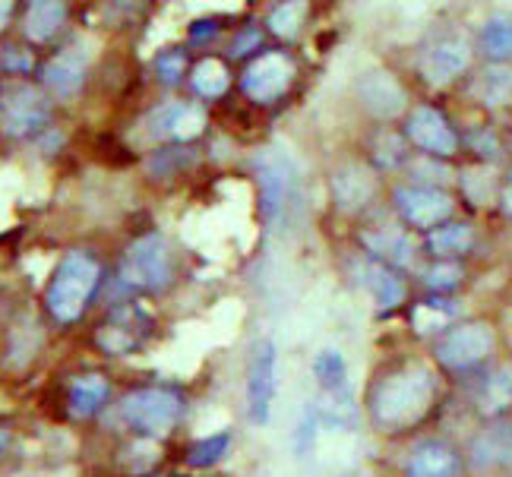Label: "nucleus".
I'll return each instance as SVG.
<instances>
[{"label":"nucleus","instance_id":"f257e3e1","mask_svg":"<svg viewBox=\"0 0 512 477\" xmlns=\"http://www.w3.org/2000/svg\"><path fill=\"white\" fill-rule=\"evenodd\" d=\"M433 392H437V383H433L430 370L424 367L399 370L373 389L370 414L383 430H408L430 411Z\"/></svg>","mask_w":512,"mask_h":477},{"label":"nucleus","instance_id":"f03ea898","mask_svg":"<svg viewBox=\"0 0 512 477\" xmlns=\"http://www.w3.org/2000/svg\"><path fill=\"white\" fill-rule=\"evenodd\" d=\"M98 278H102V266L89 253L83 250L67 253L48 285V310L54 313V320L61 323L80 320V313L86 310L89 297L98 288Z\"/></svg>","mask_w":512,"mask_h":477},{"label":"nucleus","instance_id":"7ed1b4c3","mask_svg":"<svg viewBox=\"0 0 512 477\" xmlns=\"http://www.w3.org/2000/svg\"><path fill=\"white\" fill-rule=\"evenodd\" d=\"M181 395L171 389H136L124 399V421L143 436L162 440L181 417Z\"/></svg>","mask_w":512,"mask_h":477},{"label":"nucleus","instance_id":"20e7f679","mask_svg":"<svg viewBox=\"0 0 512 477\" xmlns=\"http://www.w3.org/2000/svg\"><path fill=\"white\" fill-rule=\"evenodd\" d=\"M121 278L130 288H165L171 282V250L165 237L146 234L130 244L121 260Z\"/></svg>","mask_w":512,"mask_h":477},{"label":"nucleus","instance_id":"39448f33","mask_svg":"<svg viewBox=\"0 0 512 477\" xmlns=\"http://www.w3.org/2000/svg\"><path fill=\"white\" fill-rule=\"evenodd\" d=\"M494 348V332L484 323H465V326H456L449 329L440 345H437V357L440 364L452 367V370H468L481 364L484 357Z\"/></svg>","mask_w":512,"mask_h":477},{"label":"nucleus","instance_id":"423d86ee","mask_svg":"<svg viewBox=\"0 0 512 477\" xmlns=\"http://www.w3.org/2000/svg\"><path fill=\"white\" fill-rule=\"evenodd\" d=\"M48 102L38 95L32 86L16 83L4 92V102H0V127L7 136H26L38 127L48 124Z\"/></svg>","mask_w":512,"mask_h":477},{"label":"nucleus","instance_id":"0eeeda50","mask_svg":"<svg viewBox=\"0 0 512 477\" xmlns=\"http://www.w3.org/2000/svg\"><path fill=\"white\" fill-rule=\"evenodd\" d=\"M275 399V345L266 339L256 345L247 370V414L256 427H266Z\"/></svg>","mask_w":512,"mask_h":477},{"label":"nucleus","instance_id":"6e6552de","mask_svg":"<svg viewBox=\"0 0 512 477\" xmlns=\"http://www.w3.org/2000/svg\"><path fill=\"white\" fill-rule=\"evenodd\" d=\"M468 64H471V45L456 32L433 38L418 57V67H421L424 79L433 86H443L449 79H456L459 73H465Z\"/></svg>","mask_w":512,"mask_h":477},{"label":"nucleus","instance_id":"1a4fd4ad","mask_svg":"<svg viewBox=\"0 0 512 477\" xmlns=\"http://www.w3.org/2000/svg\"><path fill=\"white\" fill-rule=\"evenodd\" d=\"M291 76H294V67L285 54L279 51L260 54L244 73V92L253 102H275V98L288 89Z\"/></svg>","mask_w":512,"mask_h":477},{"label":"nucleus","instance_id":"9d476101","mask_svg":"<svg viewBox=\"0 0 512 477\" xmlns=\"http://www.w3.org/2000/svg\"><path fill=\"white\" fill-rule=\"evenodd\" d=\"M396 206L402 218L415 228H437L452 212V200L437 187H402L396 190Z\"/></svg>","mask_w":512,"mask_h":477},{"label":"nucleus","instance_id":"9b49d317","mask_svg":"<svg viewBox=\"0 0 512 477\" xmlns=\"http://www.w3.org/2000/svg\"><path fill=\"white\" fill-rule=\"evenodd\" d=\"M351 269H354V278H358V285L373 297V304H377L380 313L396 310L405 301L402 278L392 272L383 260H377V256H364V260H358Z\"/></svg>","mask_w":512,"mask_h":477},{"label":"nucleus","instance_id":"f8f14e48","mask_svg":"<svg viewBox=\"0 0 512 477\" xmlns=\"http://www.w3.org/2000/svg\"><path fill=\"white\" fill-rule=\"evenodd\" d=\"M405 133L418 149L437 155V158H446V155H452L459 149V136L452 133L446 117L440 111H433V108H415V111H411Z\"/></svg>","mask_w":512,"mask_h":477},{"label":"nucleus","instance_id":"ddd939ff","mask_svg":"<svg viewBox=\"0 0 512 477\" xmlns=\"http://www.w3.org/2000/svg\"><path fill=\"white\" fill-rule=\"evenodd\" d=\"M149 133L155 139H196L206 127V111L200 105H181V102H168L162 108H155L149 114Z\"/></svg>","mask_w":512,"mask_h":477},{"label":"nucleus","instance_id":"4468645a","mask_svg":"<svg viewBox=\"0 0 512 477\" xmlns=\"http://www.w3.org/2000/svg\"><path fill=\"white\" fill-rule=\"evenodd\" d=\"M358 98H361V105L377 117H396L405 108V89H402L399 79L386 70L361 73Z\"/></svg>","mask_w":512,"mask_h":477},{"label":"nucleus","instance_id":"2eb2a0df","mask_svg":"<svg viewBox=\"0 0 512 477\" xmlns=\"http://www.w3.org/2000/svg\"><path fill=\"white\" fill-rule=\"evenodd\" d=\"M373 196H377V181L373 174L361 165H345L332 174V200L342 212H358L364 209Z\"/></svg>","mask_w":512,"mask_h":477},{"label":"nucleus","instance_id":"dca6fc26","mask_svg":"<svg viewBox=\"0 0 512 477\" xmlns=\"http://www.w3.org/2000/svg\"><path fill=\"white\" fill-rule=\"evenodd\" d=\"M408 477H459V455L440 440H424L411 449Z\"/></svg>","mask_w":512,"mask_h":477},{"label":"nucleus","instance_id":"f3484780","mask_svg":"<svg viewBox=\"0 0 512 477\" xmlns=\"http://www.w3.org/2000/svg\"><path fill=\"white\" fill-rule=\"evenodd\" d=\"M253 168H256L260 190H263V212H266V218H275L282 209V203H285V190H288L285 165L272 152H260V155H256Z\"/></svg>","mask_w":512,"mask_h":477},{"label":"nucleus","instance_id":"a211bd4d","mask_svg":"<svg viewBox=\"0 0 512 477\" xmlns=\"http://www.w3.org/2000/svg\"><path fill=\"white\" fill-rule=\"evenodd\" d=\"M67 19V4L64 0H29L26 10V38L35 45H45L57 35V29Z\"/></svg>","mask_w":512,"mask_h":477},{"label":"nucleus","instance_id":"6ab92c4d","mask_svg":"<svg viewBox=\"0 0 512 477\" xmlns=\"http://www.w3.org/2000/svg\"><path fill=\"white\" fill-rule=\"evenodd\" d=\"M364 247L370 250V256H377V260H383L389 266H411V260H415V244H411L408 234L399 228L367 231Z\"/></svg>","mask_w":512,"mask_h":477},{"label":"nucleus","instance_id":"aec40b11","mask_svg":"<svg viewBox=\"0 0 512 477\" xmlns=\"http://www.w3.org/2000/svg\"><path fill=\"white\" fill-rule=\"evenodd\" d=\"M512 462V427L500 424V427H487L475 446H471V465L475 468H497Z\"/></svg>","mask_w":512,"mask_h":477},{"label":"nucleus","instance_id":"412c9836","mask_svg":"<svg viewBox=\"0 0 512 477\" xmlns=\"http://www.w3.org/2000/svg\"><path fill=\"white\" fill-rule=\"evenodd\" d=\"M478 48L487 61L512 64V13H497L481 26Z\"/></svg>","mask_w":512,"mask_h":477},{"label":"nucleus","instance_id":"4be33fe9","mask_svg":"<svg viewBox=\"0 0 512 477\" xmlns=\"http://www.w3.org/2000/svg\"><path fill=\"white\" fill-rule=\"evenodd\" d=\"M146 329H149V320L140 310H124V313H117V320L111 326H105L102 345L108 351L124 354V351H130V348H136V345L143 342Z\"/></svg>","mask_w":512,"mask_h":477},{"label":"nucleus","instance_id":"5701e85b","mask_svg":"<svg viewBox=\"0 0 512 477\" xmlns=\"http://www.w3.org/2000/svg\"><path fill=\"white\" fill-rule=\"evenodd\" d=\"M83 79H86V64H83V57H76V54H61L45 67V83L61 98L80 92Z\"/></svg>","mask_w":512,"mask_h":477},{"label":"nucleus","instance_id":"b1692460","mask_svg":"<svg viewBox=\"0 0 512 477\" xmlns=\"http://www.w3.org/2000/svg\"><path fill=\"white\" fill-rule=\"evenodd\" d=\"M475 95L487 108H503L512 102V64H494L487 67L478 83H475Z\"/></svg>","mask_w":512,"mask_h":477},{"label":"nucleus","instance_id":"393cba45","mask_svg":"<svg viewBox=\"0 0 512 477\" xmlns=\"http://www.w3.org/2000/svg\"><path fill=\"white\" fill-rule=\"evenodd\" d=\"M108 399V383L102 380L98 373H89V376H80L73 386H70V411L76 417H92L102 411Z\"/></svg>","mask_w":512,"mask_h":477},{"label":"nucleus","instance_id":"a878e982","mask_svg":"<svg viewBox=\"0 0 512 477\" xmlns=\"http://www.w3.org/2000/svg\"><path fill=\"white\" fill-rule=\"evenodd\" d=\"M317 414H320V424L329 430H348L358 421V408H354L351 399V389H339V392H326L323 402H317Z\"/></svg>","mask_w":512,"mask_h":477},{"label":"nucleus","instance_id":"bb28decb","mask_svg":"<svg viewBox=\"0 0 512 477\" xmlns=\"http://www.w3.org/2000/svg\"><path fill=\"white\" fill-rule=\"evenodd\" d=\"M228 83H231L228 70H225L222 61H215V57H206V61H200V64L193 67V73H190L193 92L203 95V98H219V95H225Z\"/></svg>","mask_w":512,"mask_h":477},{"label":"nucleus","instance_id":"cd10ccee","mask_svg":"<svg viewBox=\"0 0 512 477\" xmlns=\"http://www.w3.org/2000/svg\"><path fill=\"white\" fill-rule=\"evenodd\" d=\"M313 376L317 383L323 386V392H339L348 386V367H345V357L336 348H326L313 357Z\"/></svg>","mask_w":512,"mask_h":477},{"label":"nucleus","instance_id":"c85d7f7f","mask_svg":"<svg viewBox=\"0 0 512 477\" xmlns=\"http://www.w3.org/2000/svg\"><path fill=\"white\" fill-rule=\"evenodd\" d=\"M475 244V234H471L468 225H446V228H433L427 237L430 253L437 256H462Z\"/></svg>","mask_w":512,"mask_h":477},{"label":"nucleus","instance_id":"c756f323","mask_svg":"<svg viewBox=\"0 0 512 477\" xmlns=\"http://www.w3.org/2000/svg\"><path fill=\"white\" fill-rule=\"evenodd\" d=\"M307 19V0H285L282 7H275L269 16V29L279 38H294L301 32Z\"/></svg>","mask_w":512,"mask_h":477},{"label":"nucleus","instance_id":"7c9ffc66","mask_svg":"<svg viewBox=\"0 0 512 477\" xmlns=\"http://www.w3.org/2000/svg\"><path fill=\"white\" fill-rule=\"evenodd\" d=\"M231 449V436L228 433H215V436H206V440L193 443L190 452H187V462L193 468H212L219 465Z\"/></svg>","mask_w":512,"mask_h":477},{"label":"nucleus","instance_id":"2f4dec72","mask_svg":"<svg viewBox=\"0 0 512 477\" xmlns=\"http://www.w3.org/2000/svg\"><path fill=\"white\" fill-rule=\"evenodd\" d=\"M509 405H512V367H503L487 380V386L481 392V408L484 411H503Z\"/></svg>","mask_w":512,"mask_h":477},{"label":"nucleus","instance_id":"473e14b6","mask_svg":"<svg viewBox=\"0 0 512 477\" xmlns=\"http://www.w3.org/2000/svg\"><path fill=\"white\" fill-rule=\"evenodd\" d=\"M317 430H320V414H317V405H307V408L301 411L298 433H294V449H298V455H307L313 446H317Z\"/></svg>","mask_w":512,"mask_h":477},{"label":"nucleus","instance_id":"72a5a7b5","mask_svg":"<svg viewBox=\"0 0 512 477\" xmlns=\"http://www.w3.org/2000/svg\"><path fill=\"white\" fill-rule=\"evenodd\" d=\"M459 278H462V269L456 263H437L433 269H427V285L433 291H452L459 285Z\"/></svg>","mask_w":512,"mask_h":477},{"label":"nucleus","instance_id":"f704fd0d","mask_svg":"<svg viewBox=\"0 0 512 477\" xmlns=\"http://www.w3.org/2000/svg\"><path fill=\"white\" fill-rule=\"evenodd\" d=\"M155 70H159V76L165 79L168 86H174L177 79L184 76V57L181 54H162L159 64H155Z\"/></svg>","mask_w":512,"mask_h":477},{"label":"nucleus","instance_id":"c9c22d12","mask_svg":"<svg viewBox=\"0 0 512 477\" xmlns=\"http://www.w3.org/2000/svg\"><path fill=\"white\" fill-rule=\"evenodd\" d=\"M411 174H427L424 181H430V184H440L443 177H449V171L446 168H440V165H427V162H418V165H411Z\"/></svg>","mask_w":512,"mask_h":477},{"label":"nucleus","instance_id":"e433bc0d","mask_svg":"<svg viewBox=\"0 0 512 477\" xmlns=\"http://www.w3.org/2000/svg\"><path fill=\"white\" fill-rule=\"evenodd\" d=\"M4 51H7V54H4V61H0L4 67H10V70H26V67H29L26 57H19V48H4Z\"/></svg>","mask_w":512,"mask_h":477},{"label":"nucleus","instance_id":"4c0bfd02","mask_svg":"<svg viewBox=\"0 0 512 477\" xmlns=\"http://www.w3.org/2000/svg\"><path fill=\"white\" fill-rule=\"evenodd\" d=\"M13 4H16V0H0V32H4V29H7V23H10Z\"/></svg>","mask_w":512,"mask_h":477},{"label":"nucleus","instance_id":"58836bf2","mask_svg":"<svg viewBox=\"0 0 512 477\" xmlns=\"http://www.w3.org/2000/svg\"><path fill=\"white\" fill-rule=\"evenodd\" d=\"M143 4H146V0H114V7H117V10H124L127 16H133Z\"/></svg>","mask_w":512,"mask_h":477},{"label":"nucleus","instance_id":"ea45409f","mask_svg":"<svg viewBox=\"0 0 512 477\" xmlns=\"http://www.w3.org/2000/svg\"><path fill=\"white\" fill-rule=\"evenodd\" d=\"M503 212L512 215V177H509V184H506V190H503Z\"/></svg>","mask_w":512,"mask_h":477},{"label":"nucleus","instance_id":"a19ab883","mask_svg":"<svg viewBox=\"0 0 512 477\" xmlns=\"http://www.w3.org/2000/svg\"><path fill=\"white\" fill-rule=\"evenodd\" d=\"M253 42H256V32H250V35L238 38V42H234V51H238V54H244V48H247V45H253Z\"/></svg>","mask_w":512,"mask_h":477}]
</instances>
